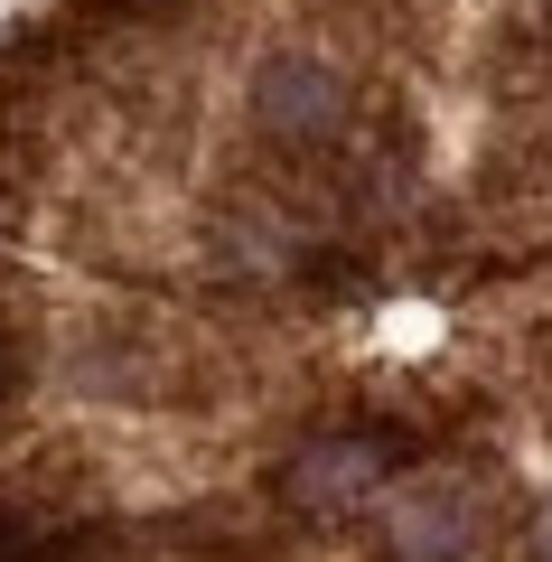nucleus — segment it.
Returning a JSON list of instances; mask_svg holds the SVG:
<instances>
[{"instance_id": "f257e3e1", "label": "nucleus", "mask_w": 552, "mask_h": 562, "mask_svg": "<svg viewBox=\"0 0 552 562\" xmlns=\"http://www.w3.org/2000/svg\"><path fill=\"white\" fill-rule=\"evenodd\" d=\"M0 562H552V0L0 47Z\"/></svg>"}]
</instances>
